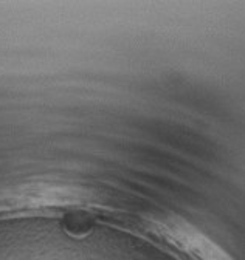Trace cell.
Listing matches in <instances>:
<instances>
[{"label": "cell", "instance_id": "obj_1", "mask_svg": "<svg viewBox=\"0 0 245 260\" xmlns=\"http://www.w3.org/2000/svg\"><path fill=\"white\" fill-rule=\"evenodd\" d=\"M143 228L181 260H234L219 243L178 215L150 217Z\"/></svg>", "mask_w": 245, "mask_h": 260}]
</instances>
